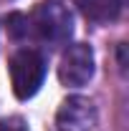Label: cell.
I'll return each mask as SVG.
<instances>
[{"label": "cell", "mask_w": 129, "mask_h": 131, "mask_svg": "<svg viewBox=\"0 0 129 131\" xmlns=\"http://www.w3.org/2000/svg\"><path fill=\"white\" fill-rule=\"evenodd\" d=\"M73 33V18L61 0H43L25 15V38H38L46 46H63Z\"/></svg>", "instance_id": "6da1fadb"}, {"label": "cell", "mask_w": 129, "mask_h": 131, "mask_svg": "<svg viewBox=\"0 0 129 131\" xmlns=\"http://www.w3.org/2000/svg\"><path fill=\"white\" fill-rule=\"evenodd\" d=\"M8 71H10V86L15 98L28 101L41 91L46 81V58L33 48H23L10 58Z\"/></svg>", "instance_id": "7a4b0ae2"}, {"label": "cell", "mask_w": 129, "mask_h": 131, "mask_svg": "<svg viewBox=\"0 0 129 131\" xmlns=\"http://www.w3.org/2000/svg\"><path fill=\"white\" fill-rule=\"evenodd\" d=\"M94 76V50L86 43H73L63 50L58 63V81L68 88H79Z\"/></svg>", "instance_id": "3957f363"}, {"label": "cell", "mask_w": 129, "mask_h": 131, "mask_svg": "<svg viewBox=\"0 0 129 131\" xmlns=\"http://www.w3.org/2000/svg\"><path fill=\"white\" fill-rule=\"evenodd\" d=\"M96 106L91 98L84 96H68L58 106L56 126L58 131H94L96 126Z\"/></svg>", "instance_id": "277c9868"}, {"label": "cell", "mask_w": 129, "mask_h": 131, "mask_svg": "<svg viewBox=\"0 0 129 131\" xmlns=\"http://www.w3.org/2000/svg\"><path fill=\"white\" fill-rule=\"evenodd\" d=\"M76 5L91 23H114L122 15L124 0H76Z\"/></svg>", "instance_id": "5b68a950"}, {"label": "cell", "mask_w": 129, "mask_h": 131, "mask_svg": "<svg viewBox=\"0 0 129 131\" xmlns=\"http://www.w3.org/2000/svg\"><path fill=\"white\" fill-rule=\"evenodd\" d=\"M0 131H28V126H25V121H23V118L13 116V118L0 121Z\"/></svg>", "instance_id": "8992f818"}]
</instances>
